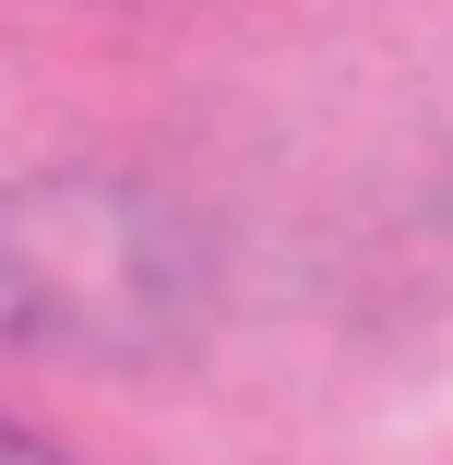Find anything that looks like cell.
Returning <instances> with one entry per match:
<instances>
[{
    "instance_id": "6da1fadb",
    "label": "cell",
    "mask_w": 453,
    "mask_h": 465,
    "mask_svg": "<svg viewBox=\"0 0 453 465\" xmlns=\"http://www.w3.org/2000/svg\"><path fill=\"white\" fill-rule=\"evenodd\" d=\"M167 322V227L120 192H36L0 203V334L96 346Z\"/></svg>"
},
{
    "instance_id": "7a4b0ae2",
    "label": "cell",
    "mask_w": 453,
    "mask_h": 465,
    "mask_svg": "<svg viewBox=\"0 0 453 465\" xmlns=\"http://www.w3.org/2000/svg\"><path fill=\"white\" fill-rule=\"evenodd\" d=\"M0 465H72V453H48V441H25V430H0Z\"/></svg>"
}]
</instances>
